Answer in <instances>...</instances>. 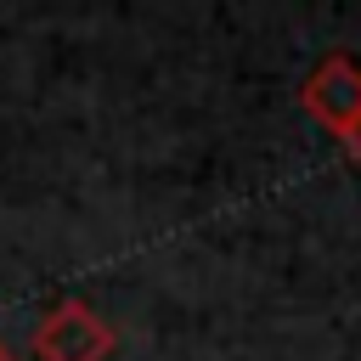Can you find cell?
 Returning a JSON list of instances; mask_svg holds the SVG:
<instances>
[{"instance_id": "6da1fadb", "label": "cell", "mask_w": 361, "mask_h": 361, "mask_svg": "<svg viewBox=\"0 0 361 361\" xmlns=\"http://www.w3.org/2000/svg\"><path fill=\"white\" fill-rule=\"evenodd\" d=\"M34 361H107L118 350V333L102 310H90L85 299H56L28 338Z\"/></svg>"}, {"instance_id": "7a4b0ae2", "label": "cell", "mask_w": 361, "mask_h": 361, "mask_svg": "<svg viewBox=\"0 0 361 361\" xmlns=\"http://www.w3.org/2000/svg\"><path fill=\"white\" fill-rule=\"evenodd\" d=\"M299 107H305L322 130H333V135H338V147H344V141L361 130V68H355V56L333 51V56L305 79Z\"/></svg>"}, {"instance_id": "3957f363", "label": "cell", "mask_w": 361, "mask_h": 361, "mask_svg": "<svg viewBox=\"0 0 361 361\" xmlns=\"http://www.w3.org/2000/svg\"><path fill=\"white\" fill-rule=\"evenodd\" d=\"M344 152H350V158H355V164H361V130H355V135H350V141H344Z\"/></svg>"}, {"instance_id": "277c9868", "label": "cell", "mask_w": 361, "mask_h": 361, "mask_svg": "<svg viewBox=\"0 0 361 361\" xmlns=\"http://www.w3.org/2000/svg\"><path fill=\"white\" fill-rule=\"evenodd\" d=\"M0 361H17V355H11V344H6V338H0Z\"/></svg>"}]
</instances>
